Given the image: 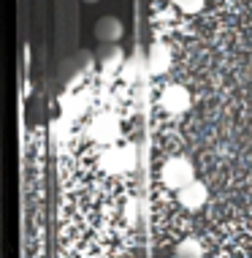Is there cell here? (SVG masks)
<instances>
[{
    "label": "cell",
    "instance_id": "obj_4",
    "mask_svg": "<svg viewBox=\"0 0 252 258\" xmlns=\"http://www.w3.org/2000/svg\"><path fill=\"white\" fill-rule=\"evenodd\" d=\"M90 136L101 144H111L117 136H120V122H117L114 114H101L95 117L93 125H90Z\"/></svg>",
    "mask_w": 252,
    "mask_h": 258
},
{
    "label": "cell",
    "instance_id": "obj_1",
    "mask_svg": "<svg viewBox=\"0 0 252 258\" xmlns=\"http://www.w3.org/2000/svg\"><path fill=\"white\" fill-rule=\"evenodd\" d=\"M160 177H163V182H165L168 187H174V190H182L185 185H190L193 179H195V174H193L190 160H185V158H171V160H165V166H163V171H160Z\"/></svg>",
    "mask_w": 252,
    "mask_h": 258
},
{
    "label": "cell",
    "instance_id": "obj_6",
    "mask_svg": "<svg viewBox=\"0 0 252 258\" xmlns=\"http://www.w3.org/2000/svg\"><path fill=\"white\" fill-rule=\"evenodd\" d=\"M122 33H125V27L117 17H101L95 22V38L101 44H117L122 38Z\"/></svg>",
    "mask_w": 252,
    "mask_h": 258
},
{
    "label": "cell",
    "instance_id": "obj_8",
    "mask_svg": "<svg viewBox=\"0 0 252 258\" xmlns=\"http://www.w3.org/2000/svg\"><path fill=\"white\" fill-rule=\"evenodd\" d=\"M174 258H204V247L195 236H187L174 247Z\"/></svg>",
    "mask_w": 252,
    "mask_h": 258
},
{
    "label": "cell",
    "instance_id": "obj_11",
    "mask_svg": "<svg viewBox=\"0 0 252 258\" xmlns=\"http://www.w3.org/2000/svg\"><path fill=\"white\" fill-rule=\"evenodd\" d=\"M84 3H98V0H84Z\"/></svg>",
    "mask_w": 252,
    "mask_h": 258
},
{
    "label": "cell",
    "instance_id": "obj_10",
    "mask_svg": "<svg viewBox=\"0 0 252 258\" xmlns=\"http://www.w3.org/2000/svg\"><path fill=\"white\" fill-rule=\"evenodd\" d=\"M125 212H128V218H130V220L136 218V201H130V204L125 207Z\"/></svg>",
    "mask_w": 252,
    "mask_h": 258
},
{
    "label": "cell",
    "instance_id": "obj_3",
    "mask_svg": "<svg viewBox=\"0 0 252 258\" xmlns=\"http://www.w3.org/2000/svg\"><path fill=\"white\" fill-rule=\"evenodd\" d=\"M160 106L171 114H182V111L190 109V93H187L182 85H168L160 95Z\"/></svg>",
    "mask_w": 252,
    "mask_h": 258
},
{
    "label": "cell",
    "instance_id": "obj_5",
    "mask_svg": "<svg viewBox=\"0 0 252 258\" xmlns=\"http://www.w3.org/2000/svg\"><path fill=\"white\" fill-rule=\"evenodd\" d=\"M206 199H209V190H206L204 182H198V179H193L190 185H185L179 190V204L185 207V209H193V212L204 207Z\"/></svg>",
    "mask_w": 252,
    "mask_h": 258
},
{
    "label": "cell",
    "instance_id": "obj_2",
    "mask_svg": "<svg viewBox=\"0 0 252 258\" xmlns=\"http://www.w3.org/2000/svg\"><path fill=\"white\" fill-rule=\"evenodd\" d=\"M136 166V147H109L101 155V169L109 174H125Z\"/></svg>",
    "mask_w": 252,
    "mask_h": 258
},
{
    "label": "cell",
    "instance_id": "obj_9",
    "mask_svg": "<svg viewBox=\"0 0 252 258\" xmlns=\"http://www.w3.org/2000/svg\"><path fill=\"white\" fill-rule=\"evenodd\" d=\"M177 6L182 11H187V14H195V11L204 9V0H177Z\"/></svg>",
    "mask_w": 252,
    "mask_h": 258
},
{
    "label": "cell",
    "instance_id": "obj_7",
    "mask_svg": "<svg viewBox=\"0 0 252 258\" xmlns=\"http://www.w3.org/2000/svg\"><path fill=\"white\" fill-rule=\"evenodd\" d=\"M168 66H171V52H168L165 44H152L149 54H146V68H149L152 74H165Z\"/></svg>",
    "mask_w": 252,
    "mask_h": 258
}]
</instances>
